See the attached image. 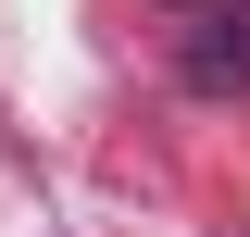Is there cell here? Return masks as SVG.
<instances>
[{
  "label": "cell",
  "mask_w": 250,
  "mask_h": 237,
  "mask_svg": "<svg viewBox=\"0 0 250 237\" xmlns=\"http://www.w3.org/2000/svg\"><path fill=\"white\" fill-rule=\"evenodd\" d=\"M175 75H188L200 100H238V88H250V0H200V13H188Z\"/></svg>",
  "instance_id": "cell-1"
},
{
  "label": "cell",
  "mask_w": 250,
  "mask_h": 237,
  "mask_svg": "<svg viewBox=\"0 0 250 237\" xmlns=\"http://www.w3.org/2000/svg\"><path fill=\"white\" fill-rule=\"evenodd\" d=\"M175 13H200V0H175Z\"/></svg>",
  "instance_id": "cell-2"
}]
</instances>
